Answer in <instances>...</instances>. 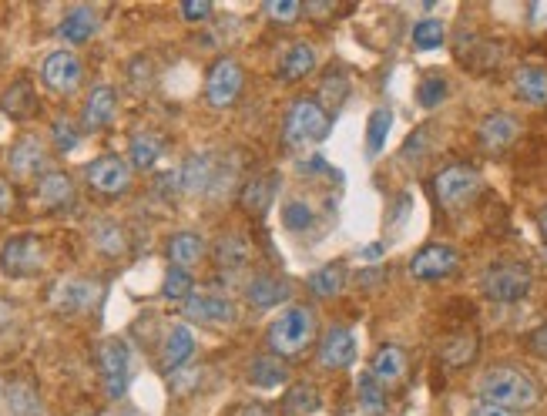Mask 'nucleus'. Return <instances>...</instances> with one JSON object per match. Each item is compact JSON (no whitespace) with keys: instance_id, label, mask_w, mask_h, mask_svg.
I'll return each instance as SVG.
<instances>
[{"instance_id":"obj_41","label":"nucleus","mask_w":547,"mask_h":416,"mask_svg":"<svg viewBox=\"0 0 547 416\" xmlns=\"http://www.w3.org/2000/svg\"><path fill=\"white\" fill-rule=\"evenodd\" d=\"M266 14L276 24H292L303 14V4H299V0H272V4H266Z\"/></svg>"},{"instance_id":"obj_37","label":"nucleus","mask_w":547,"mask_h":416,"mask_svg":"<svg viewBox=\"0 0 547 416\" xmlns=\"http://www.w3.org/2000/svg\"><path fill=\"white\" fill-rule=\"evenodd\" d=\"M390 128H393V115H390V111H386V108L373 111L370 128H366V148H370V155H376V151L383 148V141H386V135H390Z\"/></svg>"},{"instance_id":"obj_29","label":"nucleus","mask_w":547,"mask_h":416,"mask_svg":"<svg viewBox=\"0 0 547 416\" xmlns=\"http://www.w3.org/2000/svg\"><path fill=\"white\" fill-rule=\"evenodd\" d=\"M4 111L7 115H14V118H27V115H34V104H37V98H34V91H31V84L27 81H17V84H11L7 88V94H4Z\"/></svg>"},{"instance_id":"obj_4","label":"nucleus","mask_w":547,"mask_h":416,"mask_svg":"<svg viewBox=\"0 0 547 416\" xmlns=\"http://www.w3.org/2000/svg\"><path fill=\"white\" fill-rule=\"evenodd\" d=\"M531 286H534V272L531 266L517 259H507V262H494L484 276H480V292L490 299V302H521L531 296Z\"/></svg>"},{"instance_id":"obj_33","label":"nucleus","mask_w":547,"mask_h":416,"mask_svg":"<svg viewBox=\"0 0 547 416\" xmlns=\"http://www.w3.org/2000/svg\"><path fill=\"white\" fill-rule=\"evenodd\" d=\"M443 41H447V31H443V24L433 21V17L413 24V44H417L420 51H437Z\"/></svg>"},{"instance_id":"obj_15","label":"nucleus","mask_w":547,"mask_h":416,"mask_svg":"<svg viewBox=\"0 0 547 416\" xmlns=\"http://www.w3.org/2000/svg\"><path fill=\"white\" fill-rule=\"evenodd\" d=\"M407 370H410V363H407V353H403L400 346H393V343H386L380 353L373 356V380L380 383V386H396V383H403L407 380Z\"/></svg>"},{"instance_id":"obj_9","label":"nucleus","mask_w":547,"mask_h":416,"mask_svg":"<svg viewBox=\"0 0 547 416\" xmlns=\"http://www.w3.org/2000/svg\"><path fill=\"white\" fill-rule=\"evenodd\" d=\"M84 178H88V185L94 192L121 195V192H128V185H131V165L118 155L94 158V162L84 168Z\"/></svg>"},{"instance_id":"obj_20","label":"nucleus","mask_w":547,"mask_h":416,"mask_svg":"<svg viewBox=\"0 0 547 416\" xmlns=\"http://www.w3.org/2000/svg\"><path fill=\"white\" fill-rule=\"evenodd\" d=\"M316 68V47L313 44H292L279 58V78L282 81H303Z\"/></svg>"},{"instance_id":"obj_7","label":"nucleus","mask_w":547,"mask_h":416,"mask_svg":"<svg viewBox=\"0 0 547 416\" xmlns=\"http://www.w3.org/2000/svg\"><path fill=\"white\" fill-rule=\"evenodd\" d=\"M460 269V252L450 249V245H423V249L410 259V276L420 282H440L447 276H454Z\"/></svg>"},{"instance_id":"obj_17","label":"nucleus","mask_w":547,"mask_h":416,"mask_svg":"<svg viewBox=\"0 0 547 416\" xmlns=\"http://www.w3.org/2000/svg\"><path fill=\"white\" fill-rule=\"evenodd\" d=\"M514 94L521 101L534 104V108H547V71L534 68V64L517 68L514 71Z\"/></svg>"},{"instance_id":"obj_2","label":"nucleus","mask_w":547,"mask_h":416,"mask_svg":"<svg viewBox=\"0 0 547 416\" xmlns=\"http://www.w3.org/2000/svg\"><path fill=\"white\" fill-rule=\"evenodd\" d=\"M269 349L272 356H299L306 353L309 343L316 339V312L309 306H286V312H279L269 326Z\"/></svg>"},{"instance_id":"obj_6","label":"nucleus","mask_w":547,"mask_h":416,"mask_svg":"<svg viewBox=\"0 0 547 416\" xmlns=\"http://www.w3.org/2000/svg\"><path fill=\"white\" fill-rule=\"evenodd\" d=\"M44 262H47V249L37 235H14V239H7L4 249H0V269L17 279L37 276V272L44 269Z\"/></svg>"},{"instance_id":"obj_46","label":"nucleus","mask_w":547,"mask_h":416,"mask_svg":"<svg viewBox=\"0 0 547 416\" xmlns=\"http://www.w3.org/2000/svg\"><path fill=\"white\" fill-rule=\"evenodd\" d=\"M11 208H14V192L11 185L0 178V215H11Z\"/></svg>"},{"instance_id":"obj_47","label":"nucleus","mask_w":547,"mask_h":416,"mask_svg":"<svg viewBox=\"0 0 547 416\" xmlns=\"http://www.w3.org/2000/svg\"><path fill=\"white\" fill-rule=\"evenodd\" d=\"M537 229H541V235L547 239V205L541 208V212H537Z\"/></svg>"},{"instance_id":"obj_28","label":"nucleus","mask_w":547,"mask_h":416,"mask_svg":"<svg viewBox=\"0 0 547 416\" xmlns=\"http://www.w3.org/2000/svg\"><path fill=\"white\" fill-rule=\"evenodd\" d=\"M346 282V269L339 266V262H329V266L316 269L313 276H309V289L316 292L319 299H333L339 289H343Z\"/></svg>"},{"instance_id":"obj_43","label":"nucleus","mask_w":547,"mask_h":416,"mask_svg":"<svg viewBox=\"0 0 547 416\" xmlns=\"http://www.w3.org/2000/svg\"><path fill=\"white\" fill-rule=\"evenodd\" d=\"M527 349H531L534 356H541V359H547V326H541V329H534L531 336H527Z\"/></svg>"},{"instance_id":"obj_34","label":"nucleus","mask_w":547,"mask_h":416,"mask_svg":"<svg viewBox=\"0 0 547 416\" xmlns=\"http://www.w3.org/2000/svg\"><path fill=\"white\" fill-rule=\"evenodd\" d=\"M316 406H319V393L309 383L292 386L286 393V413H292V416H306V413H313Z\"/></svg>"},{"instance_id":"obj_31","label":"nucleus","mask_w":547,"mask_h":416,"mask_svg":"<svg viewBox=\"0 0 547 416\" xmlns=\"http://www.w3.org/2000/svg\"><path fill=\"white\" fill-rule=\"evenodd\" d=\"M477 356V336H454L443 343V363L447 366H467Z\"/></svg>"},{"instance_id":"obj_38","label":"nucleus","mask_w":547,"mask_h":416,"mask_svg":"<svg viewBox=\"0 0 547 416\" xmlns=\"http://www.w3.org/2000/svg\"><path fill=\"white\" fill-rule=\"evenodd\" d=\"M447 81L440 78V74H427V78L420 81V88H417V98L423 108H437V104L447 98Z\"/></svg>"},{"instance_id":"obj_32","label":"nucleus","mask_w":547,"mask_h":416,"mask_svg":"<svg viewBox=\"0 0 547 416\" xmlns=\"http://www.w3.org/2000/svg\"><path fill=\"white\" fill-rule=\"evenodd\" d=\"M162 158V141L152 135H135L131 138V165L135 168H152Z\"/></svg>"},{"instance_id":"obj_25","label":"nucleus","mask_w":547,"mask_h":416,"mask_svg":"<svg viewBox=\"0 0 547 416\" xmlns=\"http://www.w3.org/2000/svg\"><path fill=\"white\" fill-rule=\"evenodd\" d=\"M249 383L259 386V390H272V386H282V383H286V363H282L279 356H259V359H252Z\"/></svg>"},{"instance_id":"obj_24","label":"nucleus","mask_w":547,"mask_h":416,"mask_svg":"<svg viewBox=\"0 0 547 416\" xmlns=\"http://www.w3.org/2000/svg\"><path fill=\"white\" fill-rule=\"evenodd\" d=\"M192 353H195V336L188 333L185 326H175L162 346V366L165 370H178V366H182Z\"/></svg>"},{"instance_id":"obj_14","label":"nucleus","mask_w":547,"mask_h":416,"mask_svg":"<svg viewBox=\"0 0 547 416\" xmlns=\"http://www.w3.org/2000/svg\"><path fill=\"white\" fill-rule=\"evenodd\" d=\"M356 359V339L346 326H333L323 336V346H319V363L329 366V370H346Z\"/></svg>"},{"instance_id":"obj_3","label":"nucleus","mask_w":547,"mask_h":416,"mask_svg":"<svg viewBox=\"0 0 547 416\" xmlns=\"http://www.w3.org/2000/svg\"><path fill=\"white\" fill-rule=\"evenodd\" d=\"M329 128H333V118L323 104L316 98H296L286 111V121H282V141L289 148H306L313 141H323Z\"/></svg>"},{"instance_id":"obj_27","label":"nucleus","mask_w":547,"mask_h":416,"mask_svg":"<svg viewBox=\"0 0 547 416\" xmlns=\"http://www.w3.org/2000/svg\"><path fill=\"white\" fill-rule=\"evenodd\" d=\"M215 262H219L222 269H242L245 262H249V242L242 239V235H222L219 239V249H215Z\"/></svg>"},{"instance_id":"obj_13","label":"nucleus","mask_w":547,"mask_h":416,"mask_svg":"<svg viewBox=\"0 0 547 416\" xmlns=\"http://www.w3.org/2000/svg\"><path fill=\"white\" fill-rule=\"evenodd\" d=\"M185 316L188 319H198V323H232L239 312L229 299L222 296H212V292H192L185 299Z\"/></svg>"},{"instance_id":"obj_12","label":"nucleus","mask_w":547,"mask_h":416,"mask_svg":"<svg viewBox=\"0 0 547 416\" xmlns=\"http://www.w3.org/2000/svg\"><path fill=\"white\" fill-rule=\"evenodd\" d=\"M98 363H101V373H105V390L111 400L125 396V386H128V346L121 339H108L101 343L98 349Z\"/></svg>"},{"instance_id":"obj_5","label":"nucleus","mask_w":547,"mask_h":416,"mask_svg":"<svg viewBox=\"0 0 547 416\" xmlns=\"http://www.w3.org/2000/svg\"><path fill=\"white\" fill-rule=\"evenodd\" d=\"M480 185H484V178H480L477 168L470 165H447L443 172H437L433 178V195H437V202L443 208H464L470 198H477Z\"/></svg>"},{"instance_id":"obj_19","label":"nucleus","mask_w":547,"mask_h":416,"mask_svg":"<svg viewBox=\"0 0 547 416\" xmlns=\"http://www.w3.org/2000/svg\"><path fill=\"white\" fill-rule=\"evenodd\" d=\"M47 151L37 138H24L11 148V172L17 178H34L37 172H44Z\"/></svg>"},{"instance_id":"obj_26","label":"nucleus","mask_w":547,"mask_h":416,"mask_svg":"<svg viewBox=\"0 0 547 416\" xmlns=\"http://www.w3.org/2000/svg\"><path fill=\"white\" fill-rule=\"evenodd\" d=\"M182 182L188 192H202L215 182V158L212 155H195L188 158V165L182 168Z\"/></svg>"},{"instance_id":"obj_42","label":"nucleus","mask_w":547,"mask_h":416,"mask_svg":"<svg viewBox=\"0 0 547 416\" xmlns=\"http://www.w3.org/2000/svg\"><path fill=\"white\" fill-rule=\"evenodd\" d=\"M54 145H58V151H71L78 145V135H74V125L68 118L54 121Z\"/></svg>"},{"instance_id":"obj_49","label":"nucleus","mask_w":547,"mask_h":416,"mask_svg":"<svg viewBox=\"0 0 547 416\" xmlns=\"http://www.w3.org/2000/svg\"><path fill=\"white\" fill-rule=\"evenodd\" d=\"M541 262H544V266H547V242H544V249H541Z\"/></svg>"},{"instance_id":"obj_36","label":"nucleus","mask_w":547,"mask_h":416,"mask_svg":"<svg viewBox=\"0 0 547 416\" xmlns=\"http://www.w3.org/2000/svg\"><path fill=\"white\" fill-rule=\"evenodd\" d=\"M94 245L108 255H118L125 252V232H121L115 222H98L94 225Z\"/></svg>"},{"instance_id":"obj_8","label":"nucleus","mask_w":547,"mask_h":416,"mask_svg":"<svg viewBox=\"0 0 547 416\" xmlns=\"http://www.w3.org/2000/svg\"><path fill=\"white\" fill-rule=\"evenodd\" d=\"M242 84H245L242 64L232 58H219L212 64L209 81H205V98H209L212 108H232L235 98L242 94Z\"/></svg>"},{"instance_id":"obj_18","label":"nucleus","mask_w":547,"mask_h":416,"mask_svg":"<svg viewBox=\"0 0 547 416\" xmlns=\"http://www.w3.org/2000/svg\"><path fill=\"white\" fill-rule=\"evenodd\" d=\"M202 255H205L202 235H195V232H175L172 239H168V259H172L175 269L192 272L198 262H202Z\"/></svg>"},{"instance_id":"obj_21","label":"nucleus","mask_w":547,"mask_h":416,"mask_svg":"<svg viewBox=\"0 0 547 416\" xmlns=\"http://www.w3.org/2000/svg\"><path fill=\"white\" fill-rule=\"evenodd\" d=\"M115 104H118V98H115V91L111 88H94L91 94H88V104H84V128L88 131H98V128H105L111 118H115Z\"/></svg>"},{"instance_id":"obj_1","label":"nucleus","mask_w":547,"mask_h":416,"mask_svg":"<svg viewBox=\"0 0 547 416\" xmlns=\"http://www.w3.org/2000/svg\"><path fill=\"white\" fill-rule=\"evenodd\" d=\"M477 396H480V403L521 413V410H531V406L541 403V383H537L527 370H521V366L501 363V366H490V370L477 380Z\"/></svg>"},{"instance_id":"obj_22","label":"nucleus","mask_w":547,"mask_h":416,"mask_svg":"<svg viewBox=\"0 0 547 416\" xmlns=\"http://www.w3.org/2000/svg\"><path fill=\"white\" fill-rule=\"evenodd\" d=\"M37 198H41L44 208H68L74 202V182L64 172H51L41 178V185H37Z\"/></svg>"},{"instance_id":"obj_40","label":"nucleus","mask_w":547,"mask_h":416,"mask_svg":"<svg viewBox=\"0 0 547 416\" xmlns=\"http://www.w3.org/2000/svg\"><path fill=\"white\" fill-rule=\"evenodd\" d=\"M282 225H286L289 232H306L309 225H313V208L303 202H289L282 208Z\"/></svg>"},{"instance_id":"obj_16","label":"nucleus","mask_w":547,"mask_h":416,"mask_svg":"<svg viewBox=\"0 0 547 416\" xmlns=\"http://www.w3.org/2000/svg\"><path fill=\"white\" fill-rule=\"evenodd\" d=\"M245 299L259 309H269V306H279V302L289 299V282L279 279V276H269V272H259L256 279L245 286Z\"/></svg>"},{"instance_id":"obj_10","label":"nucleus","mask_w":547,"mask_h":416,"mask_svg":"<svg viewBox=\"0 0 547 416\" xmlns=\"http://www.w3.org/2000/svg\"><path fill=\"white\" fill-rule=\"evenodd\" d=\"M41 78H44V84L51 91L71 94V91L81 88L84 68H81V61L74 58L71 51H54V54H47L44 64H41Z\"/></svg>"},{"instance_id":"obj_45","label":"nucleus","mask_w":547,"mask_h":416,"mask_svg":"<svg viewBox=\"0 0 547 416\" xmlns=\"http://www.w3.org/2000/svg\"><path fill=\"white\" fill-rule=\"evenodd\" d=\"M467 416H517V413L501 410V406H490V403H477L474 410H470Z\"/></svg>"},{"instance_id":"obj_44","label":"nucleus","mask_w":547,"mask_h":416,"mask_svg":"<svg viewBox=\"0 0 547 416\" xmlns=\"http://www.w3.org/2000/svg\"><path fill=\"white\" fill-rule=\"evenodd\" d=\"M182 14H185V21H205V17L212 14V4H182Z\"/></svg>"},{"instance_id":"obj_35","label":"nucleus","mask_w":547,"mask_h":416,"mask_svg":"<svg viewBox=\"0 0 547 416\" xmlns=\"http://www.w3.org/2000/svg\"><path fill=\"white\" fill-rule=\"evenodd\" d=\"M360 406L373 416L386 413V390L373 380V373L360 376Z\"/></svg>"},{"instance_id":"obj_48","label":"nucleus","mask_w":547,"mask_h":416,"mask_svg":"<svg viewBox=\"0 0 547 416\" xmlns=\"http://www.w3.org/2000/svg\"><path fill=\"white\" fill-rule=\"evenodd\" d=\"M242 416H269V410H266V406H259V403H256V406H249V410H245Z\"/></svg>"},{"instance_id":"obj_30","label":"nucleus","mask_w":547,"mask_h":416,"mask_svg":"<svg viewBox=\"0 0 547 416\" xmlns=\"http://www.w3.org/2000/svg\"><path fill=\"white\" fill-rule=\"evenodd\" d=\"M272 192H276L272 178H252V182L245 185V192H242L245 212H266L269 202H272Z\"/></svg>"},{"instance_id":"obj_23","label":"nucleus","mask_w":547,"mask_h":416,"mask_svg":"<svg viewBox=\"0 0 547 416\" xmlns=\"http://www.w3.org/2000/svg\"><path fill=\"white\" fill-rule=\"evenodd\" d=\"M58 34L64 37V41H71V44L91 41V37L98 34V14H94L91 7H74V11L61 21Z\"/></svg>"},{"instance_id":"obj_39","label":"nucleus","mask_w":547,"mask_h":416,"mask_svg":"<svg viewBox=\"0 0 547 416\" xmlns=\"http://www.w3.org/2000/svg\"><path fill=\"white\" fill-rule=\"evenodd\" d=\"M162 292L168 299H188L192 296V272H185V269H168L165 272V286Z\"/></svg>"},{"instance_id":"obj_11","label":"nucleus","mask_w":547,"mask_h":416,"mask_svg":"<svg viewBox=\"0 0 547 416\" xmlns=\"http://www.w3.org/2000/svg\"><path fill=\"white\" fill-rule=\"evenodd\" d=\"M517 138H521V121L514 115H507V111H494V115H487L477 125L480 148L490 151V155H501V151L511 148Z\"/></svg>"}]
</instances>
